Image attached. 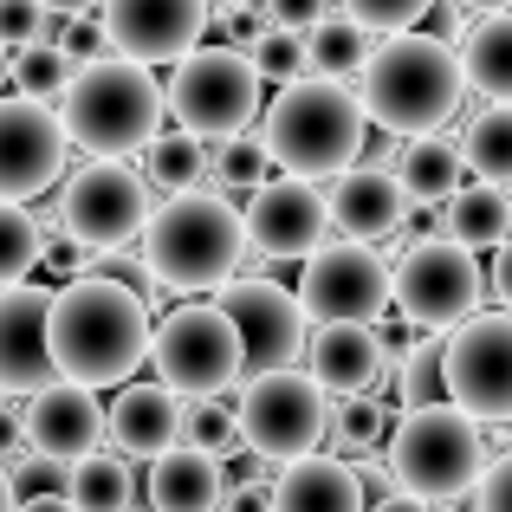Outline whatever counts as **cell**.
I'll list each match as a JSON object with an SVG mask.
<instances>
[{
    "label": "cell",
    "mask_w": 512,
    "mask_h": 512,
    "mask_svg": "<svg viewBox=\"0 0 512 512\" xmlns=\"http://www.w3.org/2000/svg\"><path fill=\"white\" fill-rule=\"evenodd\" d=\"M150 331L156 305L111 279H65L46 312L52 370H59V383H78L91 396L137 383V370L150 363Z\"/></svg>",
    "instance_id": "1"
},
{
    "label": "cell",
    "mask_w": 512,
    "mask_h": 512,
    "mask_svg": "<svg viewBox=\"0 0 512 512\" xmlns=\"http://www.w3.org/2000/svg\"><path fill=\"white\" fill-rule=\"evenodd\" d=\"M357 104H363V124L389 130L396 143L435 137L467 104L461 59L435 33H389L370 46V59L357 72Z\"/></svg>",
    "instance_id": "2"
},
{
    "label": "cell",
    "mask_w": 512,
    "mask_h": 512,
    "mask_svg": "<svg viewBox=\"0 0 512 512\" xmlns=\"http://www.w3.org/2000/svg\"><path fill=\"white\" fill-rule=\"evenodd\" d=\"M137 260L150 273L156 292H182V299H201V292H221L227 279H240L247 266V227H240V201L214 195H175L150 214V227L137 234Z\"/></svg>",
    "instance_id": "3"
},
{
    "label": "cell",
    "mask_w": 512,
    "mask_h": 512,
    "mask_svg": "<svg viewBox=\"0 0 512 512\" xmlns=\"http://www.w3.org/2000/svg\"><path fill=\"white\" fill-rule=\"evenodd\" d=\"M52 111H59L65 143L85 150L91 163H124V156H137L169 117L163 111V78L137 59H117V52L78 65Z\"/></svg>",
    "instance_id": "4"
},
{
    "label": "cell",
    "mask_w": 512,
    "mask_h": 512,
    "mask_svg": "<svg viewBox=\"0 0 512 512\" xmlns=\"http://www.w3.org/2000/svg\"><path fill=\"white\" fill-rule=\"evenodd\" d=\"M363 104L357 91L338 78H299L260 111V150L273 169H286L292 182H331L363 156Z\"/></svg>",
    "instance_id": "5"
},
{
    "label": "cell",
    "mask_w": 512,
    "mask_h": 512,
    "mask_svg": "<svg viewBox=\"0 0 512 512\" xmlns=\"http://www.w3.org/2000/svg\"><path fill=\"white\" fill-rule=\"evenodd\" d=\"M493 448H487V428L474 415H461L454 402H428V409H402L389 422L383 441V467L396 480V493L422 506H461L474 500L480 474H487Z\"/></svg>",
    "instance_id": "6"
},
{
    "label": "cell",
    "mask_w": 512,
    "mask_h": 512,
    "mask_svg": "<svg viewBox=\"0 0 512 512\" xmlns=\"http://www.w3.org/2000/svg\"><path fill=\"white\" fill-rule=\"evenodd\" d=\"M247 363H240L234 318L214 299H188L175 312L156 318L150 331V383H163L182 402H214L227 389H240Z\"/></svg>",
    "instance_id": "7"
},
{
    "label": "cell",
    "mask_w": 512,
    "mask_h": 512,
    "mask_svg": "<svg viewBox=\"0 0 512 512\" xmlns=\"http://www.w3.org/2000/svg\"><path fill=\"white\" fill-rule=\"evenodd\" d=\"M389 305H396L402 325L448 338L454 325H467L487 305V273L454 240H396V253H389Z\"/></svg>",
    "instance_id": "8"
},
{
    "label": "cell",
    "mask_w": 512,
    "mask_h": 512,
    "mask_svg": "<svg viewBox=\"0 0 512 512\" xmlns=\"http://www.w3.org/2000/svg\"><path fill=\"white\" fill-rule=\"evenodd\" d=\"M260 78L253 65L240 59L234 46H195L175 59L169 85H163V111L175 117V130L195 143H227V137H247V124L266 111L260 98Z\"/></svg>",
    "instance_id": "9"
},
{
    "label": "cell",
    "mask_w": 512,
    "mask_h": 512,
    "mask_svg": "<svg viewBox=\"0 0 512 512\" xmlns=\"http://www.w3.org/2000/svg\"><path fill=\"white\" fill-rule=\"evenodd\" d=\"M240 448L260 454L266 467H292L325 454V428H331V402L305 383V370H266V376H240Z\"/></svg>",
    "instance_id": "10"
},
{
    "label": "cell",
    "mask_w": 512,
    "mask_h": 512,
    "mask_svg": "<svg viewBox=\"0 0 512 512\" xmlns=\"http://www.w3.org/2000/svg\"><path fill=\"white\" fill-rule=\"evenodd\" d=\"M150 214H156V201L143 188L137 163H78L59 188L52 221H59V234L78 253H117L150 227Z\"/></svg>",
    "instance_id": "11"
},
{
    "label": "cell",
    "mask_w": 512,
    "mask_h": 512,
    "mask_svg": "<svg viewBox=\"0 0 512 512\" xmlns=\"http://www.w3.org/2000/svg\"><path fill=\"white\" fill-rule=\"evenodd\" d=\"M441 383L480 428L512 422V312H474L441 338Z\"/></svg>",
    "instance_id": "12"
},
{
    "label": "cell",
    "mask_w": 512,
    "mask_h": 512,
    "mask_svg": "<svg viewBox=\"0 0 512 512\" xmlns=\"http://www.w3.org/2000/svg\"><path fill=\"white\" fill-rule=\"evenodd\" d=\"M292 299L305 305L312 325H376L389 312V260L376 247H350V240H325L305 260Z\"/></svg>",
    "instance_id": "13"
},
{
    "label": "cell",
    "mask_w": 512,
    "mask_h": 512,
    "mask_svg": "<svg viewBox=\"0 0 512 512\" xmlns=\"http://www.w3.org/2000/svg\"><path fill=\"white\" fill-rule=\"evenodd\" d=\"M214 305L234 318L247 376L299 370V350H305V338H312V318H305V305L292 299V286H273V279L240 273V279H227V286L214 292Z\"/></svg>",
    "instance_id": "14"
},
{
    "label": "cell",
    "mask_w": 512,
    "mask_h": 512,
    "mask_svg": "<svg viewBox=\"0 0 512 512\" xmlns=\"http://www.w3.org/2000/svg\"><path fill=\"white\" fill-rule=\"evenodd\" d=\"M98 26H104V46L117 59H137V65H175L182 52L201 46L208 33V0H98Z\"/></svg>",
    "instance_id": "15"
},
{
    "label": "cell",
    "mask_w": 512,
    "mask_h": 512,
    "mask_svg": "<svg viewBox=\"0 0 512 512\" xmlns=\"http://www.w3.org/2000/svg\"><path fill=\"white\" fill-rule=\"evenodd\" d=\"M72 163V143L52 104H26L0 91V201H39Z\"/></svg>",
    "instance_id": "16"
},
{
    "label": "cell",
    "mask_w": 512,
    "mask_h": 512,
    "mask_svg": "<svg viewBox=\"0 0 512 512\" xmlns=\"http://www.w3.org/2000/svg\"><path fill=\"white\" fill-rule=\"evenodd\" d=\"M240 227H247V253H260V260H312L318 247H325V188L312 182H292V175H279V182H260L247 195V208H240Z\"/></svg>",
    "instance_id": "17"
},
{
    "label": "cell",
    "mask_w": 512,
    "mask_h": 512,
    "mask_svg": "<svg viewBox=\"0 0 512 512\" xmlns=\"http://www.w3.org/2000/svg\"><path fill=\"white\" fill-rule=\"evenodd\" d=\"M299 370L325 402L389 396V357L376 344V325H312V338L299 350Z\"/></svg>",
    "instance_id": "18"
},
{
    "label": "cell",
    "mask_w": 512,
    "mask_h": 512,
    "mask_svg": "<svg viewBox=\"0 0 512 512\" xmlns=\"http://www.w3.org/2000/svg\"><path fill=\"white\" fill-rule=\"evenodd\" d=\"M20 428H26V454L78 467L104 448V402L78 383H46L39 396L20 402Z\"/></svg>",
    "instance_id": "19"
},
{
    "label": "cell",
    "mask_w": 512,
    "mask_h": 512,
    "mask_svg": "<svg viewBox=\"0 0 512 512\" xmlns=\"http://www.w3.org/2000/svg\"><path fill=\"white\" fill-rule=\"evenodd\" d=\"M46 312H52V286L26 279V286L0 292V402H26L46 383H59L46 350Z\"/></svg>",
    "instance_id": "20"
},
{
    "label": "cell",
    "mask_w": 512,
    "mask_h": 512,
    "mask_svg": "<svg viewBox=\"0 0 512 512\" xmlns=\"http://www.w3.org/2000/svg\"><path fill=\"white\" fill-rule=\"evenodd\" d=\"M409 221V195L383 163H350L344 175H331L325 188V240H350V247H376V240L402 234Z\"/></svg>",
    "instance_id": "21"
},
{
    "label": "cell",
    "mask_w": 512,
    "mask_h": 512,
    "mask_svg": "<svg viewBox=\"0 0 512 512\" xmlns=\"http://www.w3.org/2000/svg\"><path fill=\"white\" fill-rule=\"evenodd\" d=\"M182 396H169L163 383H124L117 402L104 409V441L124 461H156V454L182 448Z\"/></svg>",
    "instance_id": "22"
},
{
    "label": "cell",
    "mask_w": 512,
    "mask_h": 512,
    "mask_svg": "<svg viewBox=\"0 0 512 512\" xmlns=\"http://www.w3.org/2000/svg\"><path fill=\"white\" fill-rule=\"evenodd\" d=\"M273 512H370V493H363V480H357V467H350V461L312 454V461L279 467Z\"/></svg>",
    "instance_id": "23"
},
{
    "label": "cell",
    "mask_w": 512,
    "mask_h": 512,
    "mask_svg": "<svg viewBox=\"0 0 512 512\" xmlns=\"http://www.w3.org/2000/svg\"><path fill=\"white\" fill-rule=\"evenodd\" d=\"M143 506L150 512H221V461L195 448H169L143 474Z\"/></svg>",
    "instance_id": "24"
},
{
    "label": "cell",
    "mask_w": 512,
    "mask_h": 512,
    "mask_svg": "<svg viewBox=\"0 0 512 512\" xmlns=\"http://www.w3.org/2000/svg\"><path fill=\"white\" fill-rule=\"evenodd\" d=\"M383 169L396 175L402 195L422 201V208H441V201H454L467 188V163H461V150H454L448 137H409V143H396Z\"/></svg>",
    "instance_id": "25"
},
{
    "label": "cell",
    "mask_w": 512,
    "mask_h": 512,
    "mask_svg": "<svg viewBox=\"0 0 512 512\" xmlns=\"http://www.w3.org/2000/svg\"><path fill=\"white\" fill-rule=\"evenodd\" d=\"M467 91H480L487 104H512V13H480L454 46Z\"/></svg>",
    "instance_id": "26"
},
{
    "label": "cell",
    "mask_w": 512,
    "mask_h": 512,
    "mask_svg": "<svg viewBox=\"0 0 512 512\" xmlns=\"http://www.w3.org/2000/svg\"><path fill=\"white\" fill-rule=\"evenodd\" d=\"M441 234L467 253H500L512 240V201L506 188H487V182H467L454 201H441Z\"/></svg>",
    "instance_id": "27"
},
{
    "label": "cell",
    "mask_w": 512,
    "mask_h": 512,
    "mask_svg": "<svg viewBox=\"0 0 512 512\" xmlns=\"http://www.w3.org/2000/svg\"><path fill=\"white\" fill-rule=\"evenodd\" d=\"M208 143H195V137H182V130H156L150 143L137 150V175H143V188L150 195H201L208 188Z\"/></svg>",
    "instance_id": "28"
},
{
    "label": "cell",
    "mask_w": 512,
    "mask_h": 512,
    "mask_svg": "<svg viewBox=\"0 0 512 512\" xmlns=\"http://www.w3.org/2000/svg\"><path fill=\"white\" fill-rule=\"evenodd\" d=\"M65 500H72V512H137L143 474H137V461L98 448L91 461L72 467V480H65Z\"/></svg>",
    "instance_id": "29"
},
{
    "label": "cell",
    "mask_w": 512,
    "mask_h": 512,
    "mask_svg": "<svg viewBox=\"0 0 512 512\" xmlns=\"http://www.w3.org/2000/svg\"><path fill=\"white\" fill-rule=\"evenodd\" d=\"M454 150H461V163H467L474 182L512 188V104H487V111H474L461 124V137H454Z\"/></svg>",
    "instance_id": "30"
},
{
    "label": "cell",
    "mask_w": 512,
    "mask_h": 512,
    "mask_svg": "<svg viewBox=\"0 0 512 512\" xmlns=\"http://www.w3.org/2000/svg\"><path fill=\"white\" fill-rule=\"evenodd\" d=\"M370 46L376 39L363 33L357 20H344V13H325V20L305 33V65H312V78H357L363 72V59H370Z\"/></svg>",
    "instance_id": "31"
},
{
    "label": "cell",
    "mask_w": 512,
    "mask_h": 512,
    "mask_svg": "<svg viewBox=\"0 0 512 512\" xmlns=\"http://www.w3.org/2000/svg\"><path fill=\"white\" fill-rule=\"evenodd\" d=\"M389 422H396V409H389L383 396H363V402H331V461H363V454H383L389 441Z\"/></svg>",
    "instance_id": "32"
},
{
    "label": "cell",
    "mask_w": 512,
    "mask_h": 512,
    "mask_svg": "<svg viewBox=\"0 0 512 512\" xmlns=\"http://www.w3.org/2000/svg\"><path fill=\"white\" fill-rule=\"evenodd\" d=\"M39 253H46V227H39V214L20 208V201H0V292L26 286L33 266H39Z\"/></svg>",
    "instance_id": "33"
},
{
    "label": "cell",
    "mask_w": 512,
    "mask_h": 512,
    "mask_svg": "<svg viewBox=\"0 0 512 512\" xmlns=\"http://www.w3.org/2000/svg\"><path fill=\"white\" fill-rule=\"evenodd\" d=\"M72 72L78 65L65 59L59 46H26V52H13V72H7V91L13 98H26V104H59V91L72 85Z\"/></svg>",
    "instance_id": "34"
},
{
    "label": "cell",
    "mask_w": 512,
    "mask_h": 512,
    "mask_svg": "<svg viewBox=\"0 0 512 512\" xmlns=\"http://www.w3.org/2000/svg\"><path fill=\"white\" fill-rule=\"evenodd\" d=\"M240 59L253 65V78L260 85H299V78H312V65H305V33H279V26H266V33H253L247 46H240Z\"/></svg>",
    "instance_id": "35"
},
{
    "label": "cell",
    "mask_w": 512,
    "mask_h": 512,
    "mask_svg": "<svg viewBox=\"0 0 512 512\" xmlns=\"http://www.w3.org/2000/svg\"><path fill=\"white\" fill-rule=\"evenodd\" d=\"M182 448L208 454V461H227V454H240V415L227 396L214 402H188L182 409Z\"/></svg>",
    "instance_id": "36"
},
{
    "label": "cell",
    "mask_w": 512,
    "mask_h": 512,
    "mask_svg": "<svg viewBox=\"0 0 512 512\" xmlns=\"http://www.w3.org/2000/svg\"><path fill=\"white\" fill-rule=\"evenodd\" d=\"M389 383H396V415L402 409H428V402H448V383H441V338L415 344L409 357L389 370Z\"/></svg>",
    "instance_id": "37"
},
{
    "label": "cell",
    "mask_w": 512,
    "mask_h": 512,
    "mask_svg": "<svg viewBox=\"0 0 512 512\" xmlns=\"http://www.w3.org/2000/svg\"><path fill=\"white\" fill-rule=\"evenodd\" d=\"M266 169H273V163H266V150L253 137H227L221 150L208 156V188H214V195H227V201L253 195V188L266 182Z\"/></svg>",
    "instance_id": "38"
},
{
    "label": "cell",
    "mask_w": 512,
    "mask_h": 512,
    "mask_svg": "<svg viewBox=\"0 0 512 512\" xmlns=\"http://www.w3.org/2000/svg\"><path fill=\"white\" fill-rule=\"evenodd\" d=\"M344 20H357L363 33L389 39V33H422V20L435 13V0H338Z\"/></svg>",
    "instance_id": "39"
},
{
    "label": "cell",
    "mask_w": 512,
    "mask_h": 512,
    "mask_svg": "<svg viewBox=\"0 0 512 512\" xmlns=\"http://www.w3.org/2000/svg\"><path fill=\"white\" fill-rule=\"evenodd\" d=\"M52 39V7L46 0H0V52H26Z\"/></svg>",
    "instance_id": "40"
},
{
    "label": "cell",
    "mask_w": 512,
    "mask_h": 512,
    "mask_svg": "<svg viewBox=\"0 0 512 512\" xmlns=\"http://www.w3.org/2000/svg\"><path fill=\"white\" fill-rule=\"evenodd\" d=\"M52 46L65 52L72 65H91V59H104V26H98V13H72L65 26H52Z\"/></svg>",
    "instance_id": "41"
},
{
    "label": "cell",
    "mask_w": 512,
    "mask_h": 512,
    "mask_svg": "<svg viewBox=\"0 0 512 512\" xmlns=\"http://www.w3.org/2000/svg\"><path fill=\"white\" fill-rule=\"evenodd\" d=\"M467 506H474V512H512V448H500L487 461V474H480V487H474Z\"/></svg>",
    "instance_id": "42"
},
{
    "label": "cell",
    "mask_w": 512,
    "mask_h": 512,
    "mask_svg": "<svg viewBox=\"0 0 512 512\" xmlns=\"http://www.w3.org/2000/svg\"><path fill=\"white\" fill-rule=\"evenodd\" d=\"M266 26H279V33H312L318 20L331 13V0H260Z\"/></svg>",
    "instance_id": "43"
},
{
    "label": "cell",
    "mask_w": 512,
    "mask_h": 512,
    "mask_svg": "<svg viewBox=\"0 0 512 512\" xmlns=\"http://www.w3.org/2000/svg\"><path fill=\"white\" fill-rule=\"evenodd\" d=\"M26 454V428H20V409H7L0 402V467H13Z\"/></svg>",
    "instance_id": "44"
},
{
    "label": "cell",
    "mask_w": 512,
    "mask_h": 512,
    "mask_svg": "<svg viewBox=\"0 0 512 512\" xmlns=\"http://www.w3.org/2000/svg\"><path fill=\"white\" fill-rule=\"evenodd\" d=\"M487 292L500 299V312H512V240L500 247V260H493V273H487Z\"/></svg>",
    "instance_id": "45"
},
{
    "label": "cell",
    "mask_w": 512,
    "mask_h": 512,
    "mask_svg": "<svg viewBox=\"0 0 512 512\" xmlns=\"http://www.w3.org/2000/svg\"><path fill=\"white\" fill-rule=\"evenodd\" d=\"M370 512H435V506L409 500V493H383V500H370Z\"/></svg>",
    "instance_id": "46"
},
{
    "label": "cell",
    "mask_w": 512,
    "mask_h": 512,
    "mask_svg": "<svg viewBox=\"0 0 512 512\" xmlns=\"http://www.w3.org/2000/svg\"><path fill=\"white\" fill-rule=\"evenodd\" d=\"M13 512H72V500H65V493H46V500H20Z\"/></svg>",
    "instance_id": "47"
},
{
    "label": "cell",
    "mask_w": 512,
    "mask_h": 512,
    "mask_svg": "<svg viewBox=\"0 0 512 512\" xmlns=\"http://www.w3.org/2000/svg\"><path fill=\"white\" fill-rule=\"evenodd\" d=\"M448 7H467L480 20V13H512V0H448Z\"/></svg>",
    "instance_id": "48"
},
{
    "label": "cell",
    "mask_w": 512,
    "mask_h": 512,
    "mask_svg": "<svg viewBox=\"0 0 512 512\" xmlns=\"http://www.w3.org/2000/svg\"><path fill=\"white\" fill-rule=\"evenodd\" d=\"M240 7H260V0H208V13H240Z\"/></svg>",
    "instance_id": "49"
},
{
    "label": "cell",
    "mask_w": 512,
    "mask_h": 512,
    "mask_svg": "<svg viewBox=\"0 0 512 512\" xmlns=\"http://www.w3.org/2000/svg\"><path fill=\"white\" fill-rule=\"evenodd\" d=\"M20 500H13V480H7V467H0V512H13Z\"/></svg>",
    "instance_id": "50"
},
{
    "label": "cell",
    "mask_w": 512,
    "mask_h": 512,
    "mask_svg": "<svg viewBox=\"0 0 512 512\" xmlns=\"http://www.w3.org/2000/svg\"><path fill=\"white\" fill-rule=\"evenodd\" d=\"M7 72H13V52H0V91H7Z\"/></svg>",
    "instance_id": "51"
},
{
    "label": "cell",
    "mask_w": 512,
    "mask_h": 512,
    "mask_svg": "<svg viewBox=\"0 0 512 512\" xmlns=\"http://www.w3.org/2000/svg\"><path fill=\"white\" fill-rule=\"evenodd\" d=\"M46 7H59V0H46Z\"/></svg>",
    "instance_id": "52"
},
{
    "label": "cell",
    "mask_w": 512,
    "mask_h": 512,
    "mask_svg": "<svg viewBox=\"0 0 512 512\" xmlns=\"http://www.w3.org/2000/svg\"><path fill=\"white\" fill-rule=\"evenodd\" d=\"M506 201H512V188H506Z\"/></svg>",
    "instance_id": "53"
}]
</instances>
